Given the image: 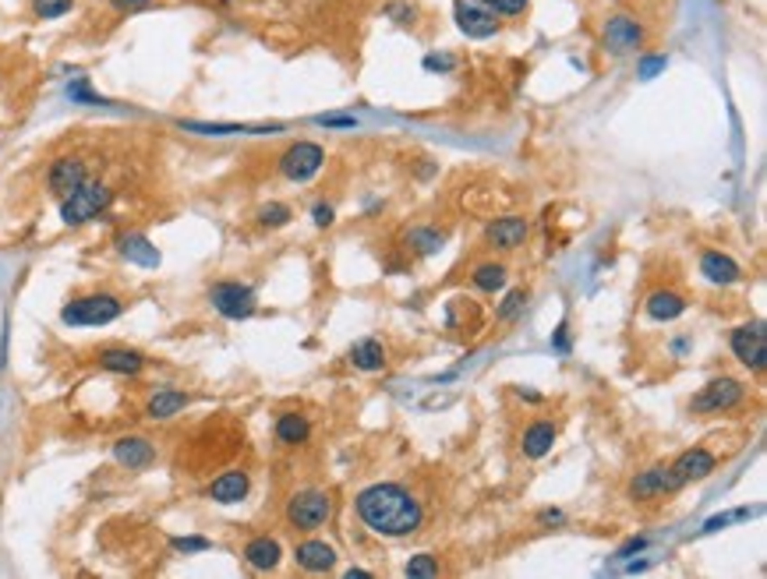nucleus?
Masks as SVG:
<instances>
[{"instance_id":"obj_43","label":"nucleus","mask_w":767,"mask_h":579,"mask_svg":"<svg viewBox=\"0 0 767 579\" xmlns=\"http://www.w3.org/2000/svg\"><path fill=\"white\" fill-rule=\"evenodd\" d=\"M453 64H457L453 57H428L424 60V67H428V71H449Z\"/></svg>"},{"instance_id":"obj_20","label":"nucleus","mask_w":767,"mask_h":579,"mask_svg":"<svg viewBox=\"0 0 767 579\" xmlns=\"http://www.w3.org/2000/svg\"><path fill=\"white\" fill-rule=\"evenodd\" d=\"M481 322H484L481 304L471 300V297H453V300L446 304V325H449L453 333H477Z\"/></svg>"},{"instance_id":"obj_45","label":"nucleus","mask_w":767,"mask_h":579,"mask_svg":"<svg viewBox=\"0 0 767 579\" xmlns=\"http://www.w3.org/2000/svg\"><path fill=\"white\" fill-rule=\"evenodd\" d=\"M541 523H562V513H559V509H545V513H541Z\"/></svg>"},{"instance_id":"obj_16","label":"nucleus","mask_w":767,"mask_h":579,"mask_svg":"<svg viewBox=\"0 0 767 579\" xmlns=\"http://www.w3.org/2000/svg\"><path fill=\"white\" fill-rule=\"evenodd\" d=\"M114 460L120 466H127V470H145L156 460V445L149 438H142V435H127V438L114 442Z\"/></svg>"},{"instance_id":"obj_11","label":"nucleus","mask_w":767,"mask_h":579,"mask_svg":"<svg viewBox=\"0 0 767 579\" xmlns=\"http://www.w3.org/2000/svg\"><path fill=\"white\" fill-rule=\"evenodd\" d=\"M605 47H608L612 54H633V50H641V47H644V29H641V22L630 18V14H612V18L605 22Z\"/></svg>"},{"instance_id":"obj_35","label":"nucleus","mask_w":767,"mask_h":579,"mask_svg":"<svg viewBox=\"0 0 767 579\" xmlns=\"http://www.w3.org/2000/svg\"><path fill=\"white\" fill-rule=\"evenodd\" d=\"M170 544H174V551H180V555H195V551H209L213 548L209 537H174Z\"/></svg>"},{"instance_id":"obj_4","label":"nucleus","mask_w":767,"mask_h":579,"mask_svg":"<svg viewBox=\"0 0 767 579\" xmlns=\"http://www.w3.org/2000/svg\"><path fill=\"white\" fill-rule=\"evenodd\" d=\"M329 513H333L329 495H326V491H315V488L297 491L294 498L287 502V523H291L294 530H304V533L318 530L322 523L329 520Z\"/></svg>"},{"instance_id":"obj_26","label":"nucleus","mask_w":767,"mask_h":579,"mask_svg":"<svg viewBox=\"0 0 767 579\" xmlns=\"http://www.w3.org/2000/svg\"><path fill=\"white\" fill-rule=\"evenodd\" d=\"M308 435H311V424L304 413H280L276 417V438L283 445H304Z\"/></svg>"},{"instance_id":"obj_3","label":"nucleus","mask_w":767,"mask_h":579,"mask_svg":"<svg viewBox=\"0 0 767 579\" xmlns=\"http://www.w3.org/2000/svg\"><path fill=\"white\" fill-rule=\"evenodd\" d=\"M110 202H114V191H110L107 184L85 180V184H78L71 194L60 198V223H64V227H82V223L96 220L100 212H107Z\"/></svg>"},{"instance_id":"obj_34","label":"nucleus","mask_w":767,"mask_h":579,"mask_svg":"<svg viewBox=\"0 0 767 579\" xmlns=\"http://www.w3.org/2000/svg\"><path fill=\"white\" fill-rule=\"evenodd\" d=\"M411 579H428L439 573V558H431V555H414L411 562H407V569H404Z\"/></svg>"},{"instance_id":"obj_28","label":"nucleus","mask_w":767,"mask_h":579,"mask_svg":"<svg viewBox=\"0 0 767 579\" xmlns=\"http://www.w3.org/2000/svg\"><path fill=\"white\" fill-rule=\"evenodd\" d=\"M506 280H510V269H506L502 262H481V265H474V272H471V283L477 290H484V293L502 290L506 287Z\"/></svg>"},{"instance_id":"obj_10","label":"nucleus","mask_w":767,"mask_h":579,"mask_svg":"<svg viewBox=\"0 0 767 579\" xmlns=\"http://www.w3.org/2000/svg\"><path fill=\"white\" fill-rule=\"evenodd\" d=\"M457 25L460 32H467L471 39H488L499 32V14L488 4H474V0H457Z\"/></svg>"},{"instance_id":"obj_24","label":"nucleus","mask_w":767,"mask_h":579,"mask_svg":"<svg viewBox=\"0 0 767 579\" xmlns=\"http://www.w3.org/2000/svg\"><path fill=\"white\" fill-rule=\"evenodd\" d=\"M661 495H668V473H665V466H650L644 473H637L633 484H630V498L633 502H650V498H661Z\"/></svg>"},{"instance_id":"obj_22","label":"nucleus","mask_w":767,"mask_h":579,"mask_svg":"<svg viewBox=\"0 0 767 579\" xmlns=\"http://www.w3.org/2000/svg\"><path fill=\"white\" fill-rule=\"evenodd\" d=\"M644 311H648L654 322H675L686 311V297L675 293V290H654L648 300H644Z\"/></svg>"},{"instance_id":"obj_39","label":"nucleus","mask_w":767,"mask_h":579,"mask_svg":"<svg viewBox=\"0 0 767 579\" xmlns=\"http://www.w3.org/2000/svg\"><path fill=\"white\" fill-rule=\"evenodd\" d=\"M114 11H120V14H135V11H145V7H153L156 0H107Z\"/></svg>"},{"instance_id":"obj_46","label":"nucleus","mask_w":767,"mask_h":579,"mask_svg":"<svg viewBox=\"0 0 767 579\" xmlns=\"http://www.w3.org/2000/svg\"><path fill=\"white\" fill-rule=\"evenodd\" d=\"M371 573H364V569H347V579H368Z\"/></svg>"},{"instance_id":"obj_12","label":"nucleus","mask_w":767,"mask_h":579,"mask_svg":"<svg viewBox=\"0 0 767 579\" xmlns=\"http://www.w3.org/2000/svg\"><path fill=\"white\" fill-rule=\"evenodd\" d=\"M85 180H89V167H85L82 156H60L57 163L50 167V174H47V187H50L54 198H64Z\"/></svg>"},{"instance_id":"obj_32","label":"nucleus","mask_w":767,"mask_h":579,"mask_svg":"<svg viewBox=\"0 0 767 579\" xmlns=\"http://www.w3.org/2000/svg\"><path fill=\"white\" fill-rule=\"evenodd\" d=\"M442 233L439 230H411V237H407V244H411L414 251H421V255H431V251H439L442 247Z\"/></svg>"},{"instance_id":"obj_2","label":"nucleus","mask_w":767,"mask_h":579,"mask_svg":"<svg viewBox=\"0 0 767 579\" xmlns=\"http://www.w3.org/2000/svg\"><path fill=\"white\" fill-rule=\"evenodd\" d=\"M120 311H124V300L114 297V293H85V297H74L60 307V322L64 325H74V329H92V325H110L118 322Z\"/></svg>"},{"instance_id":"obj_40","label":"nucleus","mask_w":767,"mask_h":579,"mask_svg":"<svg viewBox=\"0 0 767 579\" xmlns=\"http://www.w3.org/2000/svg\"><path fill=\"white\" fill-rule=\"evenodd\" d=\"M311 220H315V227H329L333 223V205H315Z\"/></svg>"},{"instance_id":"obj_19","label":"nucleus","mask_w":767,"mask_h":579,"mask_svg":"<svg viewBox=\"0 0 767 579\" xmlns=\"http://www.w3.org/2000/svg\"><path fill=\"white\" fill-rule=\"evenodd\" d=\"M280 558H283V548L276 537H251L244 544V562L258 573H273L280 566Z\"/></svg>"},{"instance_id":"obj_41","label":"nucleus","mask_w":767,"mask_h":579,"mask_svg":"<svg viewBox=\"0 0 767 579\" xmlns=\"http://www.w3.org/2000/svg\"><path fill=\"white\" fill-rule=\"evenodd\" d=\"M644 548H648V540H644V537H633V540H626V544L619 548L615 558H630V555H637V551H644Z\"/></svg>"},{"instance_id":"obj_29","label":"nucleus","mask_w":767,"mask_h":579,"mask_svg":"<svg viewBox=\"0 0 767 579\" xmlns=\"http://www.w3.org/2000/svg\"><path fill=\"white\" fill-rule=\"evenodd\" d=\"M255 220H258V227H266V230H280V227H287V223L294 220V209L283 205V202H266V205L255 212Z\"/></svg>"},{"instance_id":"obj_37","label":"nucleus","mask_w":767,"mask_h":579,"mask_svg":"<svg viewBox=\"0 0 767 579\" xmlns=\"http://www.w3.org/2000/svg\"><path fill=\"white\" fill-rule=\"evenodd\" d=\"M750 516H754V509H739V513H728V516H714V520L704 523V533H714V530L728 526L732 520H750Z\"/></svg>"},{"instance_id":"obj_5","label":"nucleus","mask_w":767,"mask_h":579,"mask_svg":"<svg viewBox=\"0 0 767 579\" xmlns=\"http://www.w3.org/2000/svg\"><path fill=\"white\" fill-rule=\"evenodd\" d=\"M209 304L216 315L231 318V322H240V318H251L255 315V290L248 283H237V280H227V283H216L209 290Z\"/></svg>"},{"instance_id":"obj_8","label":"nucleus","mask_w":767,"mask_h":579,"mask_svg":"<svg viewBox=\"0 0 767 579\" xmlns=\"http://www.w3.org/2000/svg\"><path fill=\"white\" fill-rule=\"evenodd\" d=\"M743 396H746L743 382H736V378L721 375V378L708 382V385L690 400V410H693V413H721V410H732Z\"/></svg>"},{"instance_id":"obj_33","label":"nucleus","mask_w":767,"mask_h":579,"mask_svg":"<svg viewBox=\"0 0 767 579\" xmlns=\"http://www.w3.org/2000/svg\"><path fill=\"white\" fill-rule=\"evenodd\" d=\"M524 304H527V290H513V293L502 300V307L495 311V318H499V322H513V318L524 311Z\"/></svg>"},{"instance_id":"obj_36","label":"nucleus","mask_w":767,"mask_h":579,"mask_svg":"<svg viewBox=\"0 0 767 579\" xmlns=\"http://www.w3.org/2000/svg\"><path fill=\"white\" fill-rule=\"evenodd\" d=\"M495 14H524L527 11V0H484Z\"/></svg>"},{"instance_id":"obj_21","label":"nucleus","mask_w":767,"mask_h":579,"mask_svg":"<svg viewBox=\"0 0 767 579\" xmlns=\"http://www.w3.org/2000/svg\"><path fill=\"white\" fill-rule=\"evenodd\" d=\"M701 272H704V280L718 283V287H732V283H739V280H743V269H739L728 255H721V251H704V258H701Z\"/></svg>"},{"instance_id":"obj_9","label":"nucleus","mask_w":767,"mask_h":579,"mask_svg":"<svg viewBox=\"0 0 767 579\" xmlns=\"http://www.w3.org/2000/svg\"><path fill=\"white\" fill-rule=\"evenodd\" d=\"M728 347L736 353V360L750 371H764V360H767V333H764V322H754V325H739L728 340Z\"/></svg>"},{"instance_id":"obj_17","label":"nucleus","mask_w":767,"mask_h":579,"mask_svg":"<svg viewBox=\"0 0 767 579\" xmlns=\"http://www.w3.org/2000/svg\"><path fill=\"white\" fill-rule=\"evenodd\" d=\"M294 562L304 573H329L336 566V548L326 540H301L294 548Z\"/></svg>"},{"instance_id":"obj_44","label":"nucleus","mask_w":767,"mask_h":579,"mask_svg":"<svg viewBox=\"0 0 767 579\" xmlns=\"http://www.w3.org/2000/svg\"><path fill=\"white\" fill-rule=\"evenodd\" d=\"M555 350H559V353H566V350H570V329H566V322L555 329Z\"/></svg>"},{"instance_id":"obj_30","label":"nucleus","mask_w":767,"mask_h":579,"mask_svg":"<svg viewBox=\"0 0 767 579\" xmlns=\"http://www.w3.org/2000/svg\"><path fill=\"white\" fill-rule=\"evenodd\" d=\"M184 131H195V134H209V138H220V134H244V131H255V127H244V124H202V120H180Z\"/></svg>"},{"instance_id":"obj_7","label":"nucleus","mask_w":767,"mask_h":579,"mask_svg":"<svg viewBox=\"0 0 767 579\" xmlns=\"http://www.w3.org/2000/svg\"><path fill=\"white\" fill-rule=\"evenodd\" d=\"M322 163H326V149L322 145H315V142H294L280 156V174L287 177V180H294V184H304V180H311V177L322 170Z\"/></svg>"},{"instance_id":"obj_25","label":"nucleus","mask_w":767,"mask_h":579,"mask_svg":"<svg viewBox=\"0 0 767 579\" xmlns=\"http://www.w3.org/2000/svg\"><path fill=\"white\" fill-rule=\"evenodd\" d=\"M552 445H555V424H552V420H534L531 428L524 431V438H520V449H524L527 460L548 456Z\"/></svg>"},{"instance_id":"obj_15","label":"nucleus","mask_w":767,"mask_h":579,"mask_svg":"<svg viewBox=\"0 0 767 579\" xmlns=\"http://www.w3.org/2000/svg\"><path fill=\"white\" fill-rule=\"evenodd\" d=\"M118 255L127 258L131 265H142V269H156L163 258H160V247L145 237V233H120L118 237Z\"/></svg>"},{"instance_id":"obj_23","label":"nucleus","mask_w":767,"mask_h":579,"mask_svg":"<svg viewBox=\"0 0 767 579\" xmlns=\"http://www.w3.org/2000/svg\"><path fill=\"white\" fill-rule=\"evenodd\" d=\"M187 403H191V396L180 393V389H156V393L149 396V403H145V417H149V420H170V417H178Z\"/></svg>"},{"instance_id":"obj_18","label":"nucleus","mask_w":767,"mask_h":579,"mask_svg":"<svg viewBox=\"0 0 767 579\" xmlns=\"http://www.w3.org/2000/svg\"><path fill=\"white\" fill-rule=\"evenodd\" d=\"M96 364L110 375H138V371H145V353L127 347H103L96 353Z\"/></svg>"},{"instance_id":"obj_31","label":"nucleus","mask_w":767,"mask_h":579,"mask_svg":"<svg viewBox=\"0 0 767 579\" xmlns=\"http://www.w3.org/2000/svg\"><path fill=\"white\" fill-rule=\"evenodd\" d=\"M71 7H74V0H32V14H36V18H43V22L64 18Z\"/></svg>"},{"instance_id":"obj_27","label":"nucleus","mask_w":767,"mask_h":579,"mask_svg":"<svg viewBox=\"0 0 767 579\" xmlns=\"http://www.w3.org/2000/svg\"><path fill=\"white\" fill-rule=\"evenodd\" d=\"M351 364L361 371H382L386 367V347L379 340H357L351 347Z\"/></svg>"},{"instance_id":"obj_13","label":"nucleus","mask_w":767,"mask_h":579,"mask_svg":"<svg viewBox=\"0 0 767 579\" xmlns=\"http://www.w3.org/2000/svg\"><path fill=\"white\" fill-rule=\"evenodd\" d=\"M484 240H488L495 251H517V247L527 240V220H524V216H499V220L488 223Z\"/></svg>"},{"instance_id":"obj_38","label":"nucleus","mask_w":767,"mask_h":579,"mask_svg":"<svg viewBox=\"0 0 767 579\" xmlns=\"http://www.w3.org/2000/svg\"><path fill=\"white\" fill-rule=\"evenodd\" d=\"M665 67H668V60L665 57H644L637 64V74H641V78H654V74H661Z\"/></svg>"},{"instance_id":"obj_42","label":"nucleus","mask_w":767,"mask_h":579,"mask_svg":"<svg viewBox=\"0 0 767 579\" xmlns=\"http://www.w3.org/2000/svg\"><path fill=\"white\" fill-rule=\"evenodd\" d=\"M318 124H326V127H357L354 117H318Z\"/></svg>"},{"instance_id":"obj_6","label":"nucleus","mask_w":767,"mask_h":579,"mask_svg":"<svg viewBox=\"0 0 767 579\" xmlns=\"http://www.w3.org/2000/svg\"><path fill=\"white\" fill-rule=\"evenodd\" d=\"M714 466H718V456L704 449V445H693V449H686V453H679L675 456V463L665 466V473H668V491H679L683 484H690V480H704L714 473Z\"/></svg>"},{"instance_id":"obj_14","label":"nucleus","mask_w":767,"mask_h":579,"mask_svg":"<svg viewBox=\"0 0 767 579\" xmlns=\"http://www.w3.org/2000/svg\"><path fill=\"white\" fill-rule=\"evenodd\" d=\"M248 491H251V477H248L244 470H223V473L209 484V498H213L216 506H237V502L248 498Z\"/></svg>"},{"instance_id":"obj_1","label":"nucleus","mask_w":767,"mask_h":579,"mask_svg":"<svg viewBox=\"0 0 767 579\" xmlns=\"http://www.w3.org/2000/svg\"><path fill=\"white\" fill-rule=\"evenodd\" d=\"M361 523L379 537H411L421 526V502L400 484H371L354 502Z\"/></svg>"}]
</instances>
